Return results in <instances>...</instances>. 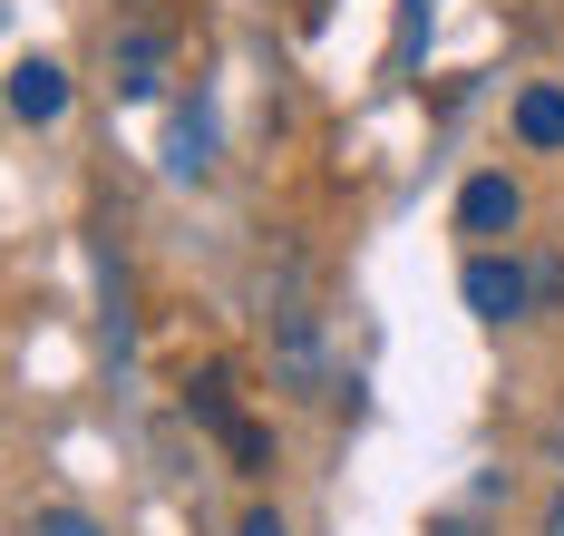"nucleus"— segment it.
Here are the masks:
<instances>
[{
	"label": "nucleus",
	"instance_id": "f257e3e1",
	"mask_svg": "<svg viewBox=\"0 0 564 536\" xmlns=\"http://www.w3.org/2000/svg\"><path fill=\"white\" fill-rule=\"evenodd\" d=\"M273 361H282V390H322V312L302 302V264H282V293H273Z\"/></svg>",
	"mask_w": 564,
	"mask_h": 536
},
{
	"label": "nucleus",
	"instance_id": "f03ea898",
	"mask_svg": "<svg viewBox=\"0 0 564 536\" xmlns=\"http://www.w3.org/2000/svg\"><path fill=\"white\" fill-rule=\"evenodd\" d=\"M457 293H467V312H477V322H516V312L535 302V274H525V264H507V254H467Z\"/></svg>",
	"mask_w": 564,
	"mask_h": 536
},
{
	"label": "nucleus",
	"instance_id": "7ed1b4c3",
	"mask_svg": "<svg viewBox=\"0 0 564 536\" xmlns=\"http://www.w3.org/2000/svg\"><path fill=\"white\" fill-rule=\"evenodd\" d=\"M10 118H20V127L68 118V68H58V60H20V68H10Z\"/></svg>",
	"mask_w": 564,
	"mask_h": 536
},
{
	"label": "nucleus",
	"instance_id": "20e7f679",
	"mask_svg": "<svg viewBox=\"0 0 564 536\" xmlns=\"http://www.w3.org/2000/svg\"><path fill=\"white\" fill-rule=\"evenodd\" d=\"M516 215H525L516 176H467V195H457V235H516Z\"/></svg>",
	"mask_w": 564,
	"mask_h": 536
},
{
	"label": "nucleus",
	"instance_id": "39448f33",
	"mask_svg": "<svg viewBox=\"0 0 564 536\" xmlns=\"http://www.w3.org/2000/svg\"><path fill=\"white\" fill-rule=\"evenodd\" d=\"M166 176H215V108L195 98V108H175V127H166Z\"/></svg>",
	"mask_w": 564,
	"mask_h": 536
},
{
	"label": "nucleus",
	"instance_id": "423d86ee",
	"mask_svg": "<svg viewBox=\"0 0 564 536\" xmlns=\"http://www.w3.org/2000/svg\"><path fill=\"white\" fill-rule=\"evenodd\" d=\"M156 68H166V40H156V30H127V40H117V88H127V98H156V88H166Z\"/></svg>",
	"mask_w": 564,
	"mask_h": 536
},
{
	"label": "nucleus",
	"instance_id": "0eeeda50",
	"mask_svg": "<svg viewBox=\"0 0 564 536\" xmlns=\"http://www.w3.org/2000/svg\"><path fill=\"white\" fill-rule=\"evenodd\" d=\"M516 137L525 147H564V88H525L516 98Z\"/></svg>",
	"mask_w": 564,
	"mask_h": 536
},
{
	"label": "nucleus",
	"instance_id": "6e6552de",
	"mask_svg": "<svg viewBox=\"0 0 564 536\" xmlns=\"http://www.w3.org/2000/svg\"><path fill=\"white\" fill-rule=\"evenodd\" d=\"M30 536H108V527H98L88 507H40V517H30Z\"/></svg>",
	"mask_w": 564,
	"mask_h": 536
},
{
	"label": "nucleus",
	"instance_id": "1a4fd4ad",
	"mask_svg": "<svg viewBox=\"0 0 564 536\" xmlns=\"http://www.w3.org/2000/svg\"><path fill=\"white\" fill-rule=\"evenodd\" d=\"M234 536H292V527H282L273 507H253V517H243V527H234Z\"/></svg>",
	"mask_w": 564,
	"mask_h": 536
},
{
	"label": "nucleus",
	"instance_id": "9d476101",
	"mask_svg": "<svg viewBox=\"0 0 564 536\" xmlns=\"http://www.w3.org/2000/svg\"><path fill=\"white\" fill-rule=\"evenodd\" d=\"M545 536H564V487H555V497H545Z\"/></svg>",
	"mask_w": 564,
	"mask_h": 536
}]
</instances>
